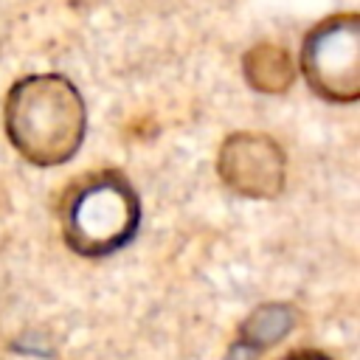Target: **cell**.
<instances>
[{
	"instance_id": "1",
	"label": "cell",
	"mask_w": 360,
	"mask_h": 360,
	"mask_svg": "<svg viewBox=\"0 0 360 360\" xmlns=\"http://www.w3.org/2000/svg\"><path fill=\"white\" fill-rule=\"evenodd\" d=\"M6 135L11 146L34 166L68 163L87 129L82 93L68 76L34 73L11 84L3 104Z\"/></svg>"
},
{
	"instance_id": "2",
	"label": "cell",
	"mask_w": 360,
	"mask_h": 360,
	"mask_svg": "<svg viewBox=\"0 0 360 360\" xmlns=\"http://www.w3.org/2000/svg\"><path fill=\"white\" fill-rule=\"evenodd\" d=\"M65 245L87 259L121 250L138 231L141 202L132 183L115 169L76 177L59 202Z\"/></svg>"
},
{
	"instance_id": "3",
	"label": "cell",
	"mask_w": 360,
	"mask_h": 360,
	"mask_svg": "<svg viewBox=\"0 0 360 360\" xmlns=\"http://www.w3.org/2000/svg\"><path fill=\"white\" fill-rule=\"evenodd\" d=\"M301 73L315 96L352 104L360 96V17L354 11L321 20L301 45Z\"/></svg>"
},
{
	"instance_id": "4",
	"label": "cell",
	"mask_w": 360,
	"mask_h": 360,
	"mask_svg": "<svg viewBox=\"0 0 360 360\" xmlns=\"http://www.w3.org/2000/svg\"><path fill=\"white\" fill-rule=\"evenodd\" d=\"M219 180L239 197H278L287 180V158L276 138L264 132H233L217 155Z\"/></svg>"
},
{
	"instance_id": "5",
	"label": "cell",
	"mask_w": 360,
	"mask_h": 360,
	"mask_svg": "<svg viewBox=\"0 0 360 360\" xmlns=\"http://www.w3.org/2000/svg\"><path fill=\"white\" fill-rule=\"evenodd\" d=\"M292 321H295V315L287 304H262L239 326L228 357L231 360H256L264 349L278 343L292 329Z\"/></svg>"
},
{
	"instance_id": "6",
	"label": "cell",
	"mask_w": 360,
	"mask_h": 360,
	"mask_svg": "<svg viewBox=\"0 0 360 360\" xmlns=\"http://www.w3.org/2000/svg\"><path fill=\"white\" fill-rule=\"evenodd\" d=\"M242 70H245V79L253 90L270 93V96L290 90V84L295 82L292 56L276 42L253 45L242 59Z\"/></svg>"
},
{
	"instance_id": "7",
	"label": "cell",
	"mask_w": 360,
	"mask_h": 360,
	"mask_svg": "<svg viewBox=\"0 0 360 360\" xmlns=\"http://www.w3.org/2000/svg\"><path fill=\"white\" fill-rule=\"evenodd\" d=\"M281 360H332V357L323 354V352H318V349H295V352L284 354Z\"/></svg>"
}]
</instances>
